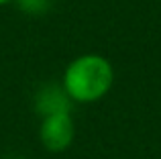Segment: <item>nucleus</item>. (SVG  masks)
Masks as SVG:
<instances>
[{"label":"nucleus","instance_id":"f257e3e1","mask_svg":"<svg viewBox=\"0 0 161 159\" xmlns=\"http://www.w3.org/2000/svg\"><path fill=\"white\" fill-rule=\"evenodd\" d=\"M114 86V65L100 53H84L67 63L61 88L67 98L78 104H94L108 96Z\"/></svg>","mask_w":161,"mask_h":159},{"label":"nucleus","instance_id":"f03ea898","mask_svg":"<svg viewBox=\"0 0 161 159\" xmlns=\"http://www.w3.org/2000/svg\"><path fill=\"white\" fill-rule=\"evenodd\" d=\"M75 137V123L69 110H57L41 116L39 141L45 151L63 153L71 147Z\"/></svg>","mask_w":161,"mask_h":159},{"label":"nucleus","instance_id":"7ed1b4c3","mask_svg":"<svg viewBox=\"0 0 161 159\" xmlns=\"http://www.w3.org/2000/svg\"><path fill=\"white\" fill-rule=\"evenodd\" d=\"M71 100L67 98L65 90L61 86H45L43 90L37 94V108H39L41 116L49 114V112H57V110H69Z\"/></svg>","mask_w":161,"mask_h":159},{"label":"nucleus","instance_id":"20e7f679","mask_svg":"<svg viewBox=\"0 0 161 159\" xmlns=\"http://www.w3.org/2000/svg\"><path fill=\"white\" fill-rule=\"evenodd\" d=\"M14 2H19L20 8L25 12H29V14H41L47 8L49 0H14Z\"/></svg>","mask_w":161,"mask_h":159},{"label":"nucleus","instance_id":"39448f33","mask_svg":"<svg viewBox=\"0 0 161 159\" xmlns=\"http://www.w3.org/2000/svg\"><path fill=\"white\" fill-rule=\"evenodd\" d=\"M14 0H0V6H6V4H12Z\"/></svg>","mask_w":161,"mask_h":159}]
</instances>
